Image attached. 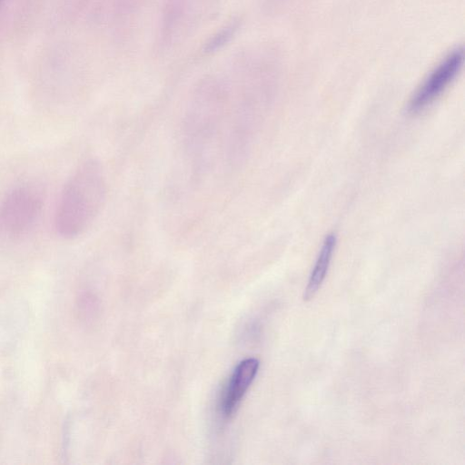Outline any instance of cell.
I'll return each mask as SVG.
<instances>
[{"label":"cell","mask_w":465,"mask_h":465,"mask_svg":"<svg viewBox=\"0 0 465 465\" xmlns=\"http://www.w3.org/2000/svg\"><path fill=\"white\" fill-rule=\"evenodd\" d=\"M242 21L234 17L222 25L204 42L202 51L205 54H213L225 47L237 35Z\"/></svg>","instance_id":"ba28073f"},{"label":"cell","mask_w":465,"mask_h":465,"mask_svg":"<svg viewBox=\"0 0 465 465\" xmlns=\"http://www.w3.org/2000/svg\"><path fill=\"white\" fill-rule=\"evenodd\" d=\"M231 104L227 75L208 74L193 90L183 123V141L197 170L205 167Z\"/></svg>","instance_id":"6da1fadb"},{"label":"cell","mask_w":465,"mask_h":465,"mask_svg":"<svg viewBox=\"0 0 465 465\" xmlns=\"http://www.w3.org/2000/svg\"><path fill=\"white\" fill-rule=\"evenodd\" d=\"M259 368V361L248 358L242 361L234 369L220 402V409L225 418L231 417L246 391L254 380Z\"/></svg>","instance_id":"8992f818"},{"label":"cell","mask_w":465,"mask_h":465,"mask_svg":"<svg viewBox=\"0 0 465 465\" xmlns=\"http://www.w3.org/2000/svg\"><path fill=\"white\" fill-rule=\"evenodd\" d=\"M146 0H112V15L116 22L125 21L138 13Z\"/></svg>","instance_id":"9c48e42d"},{"label":"cell","mask_w":465,"mask_h":465,"mask_svg":"<svg viewBox=\"0 0 465 465\" xmlns=\"http://www.w3.org/2000/svg\"><path fill=\"white\" fill-rule=\"evenodd\" d=\"M218 0H163L161 9L156 47L167 53L193 35L209 18Z\"/></svg>","instance_id":"3957f363"},{"label":"cell","mask_w":465,"mask_h":465,"mask_svg":"<svg viewBox=\"0 0 465 465\" xmlns=\"http://www.w3.org/2000/svg\"><path fill=\"white\" fill-rule=\"evenodd\" d=\"M335 245V235L332 233L328 234L322 242L313 270L309 278L308 284L304 290V293L302 296L303 301L308 302L312 300L315 296L318 290L320 289L328 272V268L331 261Z\"/></svg>","instance_id":"52a82bcc"},{"label":"cell","mask_w":465,"mask_h":465,"mask_svg":"<svg viewBox=\"0 0 465 465\" xmlns=\"http://www.w3.org/2000/svg\"><path fill=\"white\" fill-rule=\"evenodd\" d=\"M107 195L104 168L96 159L81 163L64 183L54 213V229L63 239L84 234L101 213Z\"/></svg>","instance_id":"7a4b0ae2"},{"label":"cell","mask_w":465,"mask_h":465,"mask_svg":"<svg viewBox=\"0 0 465 465\" xmlns=\"http://www.w3.org/2000/svg\"><path fill=\"white\" fill-rule=\"evenodd\" d=\"M464 61L460 47L451 50L429 73L411 96L408 111L417 114L430 105L453 82Z\"/></svg>","instance_id":"5b68a950"},{"label":"cell","mask_w":465,"mask_h":465,"mask_svg":"<svg viewBox=\"0 0 465 465\" xmlns=\"http://www.w3.org/2000/svg\"><path fill=\"white\" fill-rule=\"evenodd\" d=\"M43 207V196L35 187H13L0 200V232L10 238L27 234L39 221Z\"/></svg>","instance_id":"277c9868"}]
</instances>
